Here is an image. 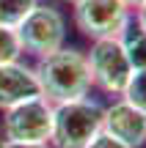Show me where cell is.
Listing matches in <instances>:
<instances>
[{"mask_svg": "<svg viewBox=\"0 0 146 148\" xmlns=\"http://www.w3.org/2000/svg\"><path fill=\"white\" fill-rule=\"evenodd\" d=\"M36 79L42 96L50 104H64V101L86 99L91 90V74H88L86 55L80 49H55V52L39 58L36 63Z\"/></svg>", "mask_w": 146, "mask_h": 148, "instance_id": "cell-1", "label": "cell"}, {"mask_svg": "<svg viewBox=\"0 0 146 148\" xmlns=\"http://www.w3.org/2000/svg\"><path fill=\"white\" fill-rule=\"evenodd\" d=\"M99 132H102V107L88 96L53 104L50 148H86Z\"/></svg>", "mask_w": 146, "mask_h": 148, "instance_id": "cell-2", "label": "cell"}, {"mask_svg": "<svg viewBox=\"0 0 146 148\" xmlns=\"http://www.w3.org/2000/svg\"><path fill=\"white\" fill-rule=\"evenodd\" d=\"M17 38H19L22 52L44 58V55L55 52V49L64 47L66 38V19L58 8L47 3H36V8L14 27Z\"/></svg>", "mask_w": 146, "mask_h": 148, "instance_id": "cell-3", "label": "cell"}, {"mask_svg": "<svg viewBox=\"0 0 146 148\" xmlns=\"http://www.w3.org/2000/svg\"><path fill=\"white\" fill-rule=\"evenodd\" d=\"M50 134H53V104L44 96L3 110V140L50 143Z\"/></svg>", "mask_w": 146, "mask_h": 148, "instance_id": "cell-4", "label": "cell"}, {"mask_svg": "<svg viewBox=\"0 0 146 148\" xmlns=\"http://www.w3.org/2000/svg\"><path fill=\"white\" fill-rule=\"evenodd\" d=\"M88 74H91V85L102 88L110 96H121L132 77V66L127 60L124 49H121L119 38H99L91 44L86 55Z\"/></svg>", "mask_w": 146, "mask_h": 148, "instance_id": "cell-5", "label": "cell"}, {"mask_svg": "<svg viewBox=\"0 0 146 148\" xmlns=\"http://www.w3.org/2000/svg\"><path fill=\"white\" fill-rule=\"evenodd\" d=\"M130 11L124 0H80L75 5V25L91 41L119 38L132 19Z\"/></svg>", "mask_w": 146, "mask_h": 148, "instance_id": "cell-6", "label": "cell"}, {"mask_svg": "<svg viewBox=\"0 0 146 148\" xmlns=\"http://www.w3.org/2000/svg\"><path fill=\"white\" fill-rule=\"evenodd\" d=\"M102 132L124 143L127 148H141L146 143V112L124 99H116L102 110Z\"/></svg>", "mask_w": 146, "mask_h": 148, "instance_id": "cell-7", "label": "cell"}, {"mask_svg": "<svg viewBox=\"0 0 146 148\" xmlns=\"http://www.w3.org/2000/svg\"><path fill=\"white\" fill-rule=\"evenodd\" d=\"M36 96H42V88H39L36 71L30 66L19 63V60L0 66V110H8L28 99H36Z\"/></svg>", "mask_w": 146, "mask_h": 148, "instance_id": "cell-8", "label": "cell"}, {"mask_svg": "<svg viewBox=\"0 0 146 148\" xmlns=\"http://www.w3.org/2000/svg\"><path fill=\"white\" fill-rule=\"evenodd\" d=\"M119 44H121V49H124L127 60H130L132 71L146 69V30L138 22L130 19V25H127L124 30H121V36H119Z\"/></svg>", "mask_w": 146, "mask_h": 148, "instance_id": "cell-9", "label": "cell"}, {"mask_svg": "<svg viewBox=\"0 0 146 148\" xmlns=\"http://www.w3.org/2000/svg\"><path fill=\"white\" fill-rule=\"evenodd\" d=\"M39 0H0V25L3 27H17L33 8Z\"/></svg>", "mask_w": 146, "mask_h": 148, "instance_id": "cell-10", "label": "cell"}, {"mask_svg": "<svg viewBox=\"0 0 146 148\" xmlns=\"http://www.w3.org/2000/svg\"><path fill=\"white\" fill-rule=\"evenodd\" d=\"M121 99L130 101L132 107H138L141 112H146V69H135L132 71V77H130V82H127Z\"/></svg>", "mask_w": 146, "mask_h": 148, "instance_id": "cell-11", "label": "cell"}, {"mask_svg": "<svg viewBox=\"0 0 146 148\" xmlns=\"http://www.w3.org/2000/svg\"><path fill=\"white\" fill-rule=\"evenodd\" d=\"M19 55H22V47H19V38H17V30L0 25V66L19 60Z\"/></svg>", "mask_w": 146, "mask_h": 148, "instance_id": "cell-12", "label": "cell"}, {"mask_svg": "<svg viewBox=\"0 0 146 148\" xmlns=\"http://www.w3.org/2000/svg\"><path fill=\"white\" fill-rule=\"evenodd\" d=\"M86 148H127V145H124V143H119V140H113L110 134L99 132V134H97V137H94Z\"/></svg>", "mask_w": 146, "mask_h": 148, "instance_id": "cell-13", "label": "cell"}, {"mask_svg": "<svg viewBox=\"0 0 146 148\" xmlns=\"http://www.w3.org/2000/svg\"><path fill=\"white\" fill-rule=\"evenodd\" d=\"M0 148H50V143H14V140H0Z\"/></svg>", "mask_w": 146, "mask_h": 148, "instance_id": "cell-14", "label": "cell"}, {"mask_svg": "<svg viewBox=\"0 0 146 148\" xmlns=\"http://www.w3.org/2000/svg\"><path fill=\"white\" fill-rule=\"evenodd\" d=\"M135 11H138V16H135V22H138V25H141L143 30H146V3H143V5H138Z\"/></svg>", "mask_w": 146, "mask_h": 148, "instance_id": "cell-15", "label": "cell"}, {"mask_svg": "<svg viewBox=\"0 0 146 148\" xmlns=\"http://www.w3.org/2000/svg\"><path fill=\"white\" fill-rule=\"evenodd\" d=\"M124 3H127V5H130V8H138V5H143V3H146V0H124Z\"/></svg>", "mask_w": 146, "mask_h": 148, "instance_id": "cell-16", "label": "cell"}, {"mask_svg": "<svg viewBox=\"0 0 146 148\" xmlns=\"http://www.w3.org/2000/svg\"><path fill=\"white\" fill-rule=\"evenodd\" d=\"M61 3H69V5H77L80 0H61Z\"/></svg>", "mask_w": 146, "mask_h": 148, "instance_id": "cell-17", "label": "cell"}]
</instances>
